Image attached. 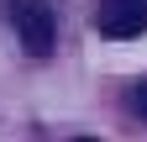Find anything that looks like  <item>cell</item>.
I'll return each instance as SVG.
<instances>
[{
	"label": "cell",
	"instance_id": "6da1fadb",
	"mask_svg": "<svg viewBox=\"0 0 147 142\" xmlns=\"http://www.w3.org/2000/svg\"><path fill=\"white\" fill-rule=\"evenodd\" d=\"M11 26H16V37H21V47L32 58H47L53 42H58V26H53L47 0H11Z\"/></svg>",
	"mask_w": 147,
	"mask_h": 142
},
{
	"label": "cell",
	"instance_id": "7a4b0ae2",
	"mask_svg": "<svg viewBox=\"0 0 147 142\" xmlns=\"http://www.w3.org/2000/svg\"><path fill=\"white\" fill-rule=\"evenodd\" d=\"M100 32L110 42H131L147 32V0H105L100 5Z\"/></svg>",
	"mask_w": 147,
	"mask_h": 142
},
{
	"label": "cell",
	"instance_id": "3957f363",
	"mask_svg": "<svg viewBox=\"0 0 147 142\" xmlns=\"http://www.w3.org/2000/svg\"><path fill=\"white\" fill-rule=\"evenodd\" d=\"M126 100H131V111L147 121V79H142V84H131V95H126Z\"/></svg>",
	"mask_w": 147,
	"mask_h": 142
}]
</instances>
